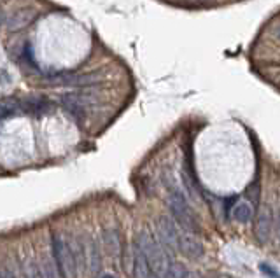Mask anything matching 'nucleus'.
<instances>
[{
  "label": "nucleus",
  "instance_id": "f257e3e1",
  "mask_svg": "<svg viewBox=\"0 0 280 278\" xmlns=\"http://www.w3.org/2000/svg\"><path fill=\"white\" fill-rule=\"evenodd\" d=\"M137 245H139V249L144 252L145 259H147V263H149V268H152V273L165 278L166 266H168L170 257L165 254V250H163V247L159 245L158 240H154V236H152L149 231L142 229V231L137 235Z\"/></svg>",
  "mask_w": 280,
  "mask_h": 278
},
{
  "label": "nucleus",
  "instance_id": "f03ea898",
  "mask_svg": "<svg viewBox=\"0 0 280 278\" xmlns=\"http://www.w3.org/2000/svg\"><path fill=\"white\" fill-rule=\"evenodd\" d=\"M51 252H53L54 266H56L60 278L77 277V264L72 249H70V243L60 233H53L51 235Z\"/></svg>",
  "mask_w": 280,
  "mask_h": 278
},
{
  "label": "nucleus",
  "instance_id": "7ed1b4c3",
  "mask_svg": "<svg viewBox=\"0 0 280 278\" xmlns=\"http://www.w3.org/2000/svg\"><path fill=\"white\" fill-rule=\"evenodd\" d=\"M168 207L172 212L175 222L187 233H196L198 231V221L194 217L193 210H191L189 203H187L186 196L180 193L179 189L172 187L168 194Z\"/></svg>",
  "mask_w": 280,
  "mask_h": 278
},
{
  "label": "nucleus",
  "instance_id": "20e7f679",
  "mask_svg": "<svg viewBox=\"0 0 280 278\" xmlns=\"http://www.w3.org/2000/svg\"><path fill=\"white\" fill-rule=\"evenodd\" d=\"M156 229H158L159 245L163 247L166 256L172 259V252L179 250V235H180V231L177 229L175 221H172L170 217H159Z\"/></svg>",
  "mask_w": 280,
  "mask_h": 278
},
{
  "label": "nucleus",
  "instance_id": "39448f33",
  "mask_svg": "<svg viewBox=\"0 0 280 278\" xmlns=\"http://www.w3.org/2000/svg\"><path fill=\"white\" fill-rule=\"evenodd\" d=\"M100 81V74L98 72H88V74H79V72H61V74L51 75L49 82L58 86H91L95 82Z\"/></svg>",
  "mask_w": 280,
  "mask_h": 278
},
{
  "label": "nucleus",
  "instance_id": "423d86ee",
  "mask_svg": "<svg viewBox=\"0 0 280 278\" xmlns=\"http://www.w3.org/2000/svg\"><path fill=\"white\" fill-rule=\"evenodd\" d=\"M60 102L63 105V109L72 116L76 121H84L86 118V97L81 93H65L60 97Z\"/></svg>",
  "mask_w": 280,
  "mask_h": 278
},
{
  "label": "nucleus",
  "instance_id": "0eeeda50",
  "mask_svg": "<svg viewBox=\"0 0 280 278\" xmlns=\"http://www.w3.org/2000/svg\"><path fill=\"white\" fill-rule=\"evenodd\" d=\"M179 250L189 259H201L205 254L203 243L198 240V236L194 233L182 231L179 235Z\"/></svg>",
  "mask_w": 280,
  "mask_h": 278
},
{
  "label": "nucleus",
  "instance_id": "6e6552de",
  "mask_svg": "<svg viewBox=\"0 0 280 278\" xmlns=\"http://www.w3.org/2000/svg\"><path fill=\"white\" fill-rule=\"evenodd\" d=\"M132 271L133 278H149V275H151V268H149L147 259H145L144 252L139 249L137 243L132 249Z\"/></svg>",
  "mask_w": 280,
  "mask_h": 278
},
{
  "label": "nucleus",
  "instance_id": "1a4fd4ad",
  "mask_svg": "<svg viewBox=\"0 0 280 278\" xmlns=\"http://www.w3.org/2000/svg\"><path fill=\"white\" fill-rule=\"evenodd\" d=\"M51 109H53V104L42 97H30L21 102V112H26V114H32V116L47 114Z\"/></svg>",
  "mask_w": 280,
  "mask_h": 278
},
{
  "label": "nucleus",
  "instance_id": "9d476101",
  "mask_svg": "<svg viewBox=\"0 0 280 278\" xmlns=\"http://www.w3.org/2000/svg\"><path fill=\"white\" fill-rule=\"evenodd\" d=\"M272 224H273V219H272V210L268 207H263L261 212H259V217H258V224H256V235H258L259 242H268L270 238V233H272Z\"/></svg>",
  "mask_w": 280,
  "mask_h": 278
},
{
  "label": "nucleus",
  "instance_id": "9b49d317",
  "mask_svg": "<svg viewBox=\"0 0 280 278\" xmlns=\"http://www.w3.org/2000/svg\"><path fill=\"white\" fill-rule=\"evenodd\" d=\"M86 264L93 273H98L102 270V257L100 250L95 240H90V243L86 245Z\"/></svg>",
  "mask_w": 280,
  "mask_h": 278
},
{
  "label": "nucleus",
  "instance_id": "f8f14e48",
  "mask_svg": "<svg viewBox=\"0 0 280 278\" xmlns=\"http://www.w3.org/2000/svg\"><path fill=\"white\" fill-rule=\"evenodd\" d=\"M104 245L109 256L116 257L121 249V242H119V233L116 229H105L104 231Z\"/></svg>",
  "mask_w": 280,
  "mask_h": 278
},
{
  "label": "nucleus",
  "instance_id": "ddd939ff",
  "mask_svg": "<svg viewBox=\"0 0 280 278\" xmlns=\"http://www.w3.org/2000/svg\"><path fill=\"white\" fill-rule=\"evenodd\" d=\"M252 207L251 203H247V201H240V203H237L233 207V210H231V215H233V219L237 222H240V224H247L249 221H251L252 217Z\"/></svg>",
  "mask_w": 280,
  "mask_h": 278
},
{
  "label": "nucleus",
  "instance_id": "4468645a",
  "mask_svg": "<svg viewBox=\"0 0 280 278\" xmlns=\"http://www.w3.org/2000/svg\"><path fill=\"white\" fill-rule=\"evenodd\" d=\"M32 19H33V12L32 11H19V12H16V14L11 18V21H9V30H12V32H18V30L28 26L30 23H32Z\"/></svg>",
  "mask_w": 280,
  "mask_h": 278
},
{
  "label": "nucleus",
  "instance_id": "2eb2a0df",
  "mask_svg": "<svg viewBox=\"0 0 280 278\" xmlns=\"http://www.w3.org/2000/svg\"><path fill=\"white\" fill-rule=\"evenodd\" d=\"M21 112V102L14 100V98H4L0 100V119L11 118Z\"/></svg>",
  "mask_w": 280,
  "mask_h": 278
},
{
  "label": "nucleus",
  "instance_id": "dca6fc26",
  "mask_svg": "<svg viewBox=\"0 0 280 278\" xmlns=\"http://www.w3.org/2000/svg\"><path fill=\"white\" fill-rule=\"evenodd\" d=\"M23 273H25V278H44L42 273V266L39 264V261L33 259V257H28L23 264Z\"/></svg>",
  "mask_w": 280,
  "mask_h": 278
},
{
  "label": "nucleus",
  "instance_id": "f3484780",
  "mask_svg": "<svg viewBox=\"0 0 280 278\" xmlns=\"http://www.w3.org/2000/svg\"><path fill=\"white\" fill-rule=\"evenodd\" d=\"M165 277L166 278H186L187 277V270L180 263H177V261L170 259L168 261V266H166Z\"/></svg>",
  "mask_w": 280,
  "mask_h": 278
},
{
  "label": "nucleus",
  "instance_id": "a211bd4d",
  "mask_svg": "<svg viewBox=\"0 0 280 278\" xmlns=\"http://www.w3.org/2000/svg\"><path fill=\"white\" fill-rule=\"evenodd\" d=\"M42 273H44V278H58L60 277L56 266L53 264V261H46V263L42 264Z\"/></svg>",
  "mask_w": 280,
  "mask_h": 278
},
{
  "label": "nucleus",
  "instance_id": "6ab92c4d",
  "mask_svg": "<svg viewBox=\"0 0 280 278\" xmlns=\"http://www.w3.org/2000/svg\"><path fill=\"white\" fill-rule=\"evenodd\" d=\"M261 271H263V273H266V275H270V277H273V278H279V273H277V271L266 263H261Z\"/></svg>",
  "mask_w": 280,
  "mask_h": 278
},
{
  "label": "nucleus",
  "instance_id": "aec40b11",
  "mask_svg": "<svg viewBox=\"0 0 280 278\" xmlns=\"http://www.w3.org/2000/svg\"><path fill=\"white\" fill-rule=\"evenodd\" d=\"M0 278H14V277H12V271H7L5 268H0Z\"/></svg>",
  "mask_w": 280,
  "mask_h": 278
},
{
  "label": "nucleus",
  "instance_id": "412c9836",
  "mask_svg": "<svg viewBox=\"0 0 280 278\" xmlns=\"http://www.w3.org/2000/svg\"><path fill=\"white\" fill-rule=\"evenodd\" d=\"M273 35H275L277 39L280 40V23H277V25L273 26Z\"/></svg>",
  "mask_w": 280,
  "mask_h": 278
},
{
  "label": "nucleus",
  "instance_id": "4be33fe9",
  "mask_svg": "<svg viewBox=\"0 0 280 278\" xmlns=\"http://www.w3.org/2000/svg\"><path fill=\"white\" fill-rule=\"evenodd\" d=\"M277 231H279V238H280V214H279V221H277Z\"/></svg>",
  "mask_w": 280,
  "mask_h": 278
},
{
  "label": "nucleus",
  "instance_id": "5701e85b",
  "mask_svg": "<svg viewBox=\"0 0 280 278\" xmlns=\"http://www.w3.org/2000/svg\"><path fill=\"white\" fill-rule=\"evenodd\" d=\"M149 278H161V277H158V275H154V273H151V275H149Z\"/></svg>",
  "mask_w": 280,
  "mask_h": 278
},
{
  "label": "nucleus",
  "instance_id": "b1692460",
  "mask_svg": "<svg viewBox=\"0 0 280 278\" xmlns=\"http://www.w3.org/2000/svg\"><path fill=\"white\" fill-rule=\"evenodd\" d=\"M102 278H114V277H112V275H104Z\"/></svg>",
  "mask_w": 280,
  "mask_h": 278
},
{
  "label": "nucleus",
  "instance_id": "393cba45",
  "mask_svg": "<svg viewBox=\"0 0 280 278\" xmlns=\"http://www.w3.org/2000/svg\"><path fill=\"white\" fill-rule=\"evenodd\" d=\"M2 21H4V18H2V14H0V25H2Z\"/></svg>",
  "mask_w": 280,
  "mask_h": 278
}]
</instances>
